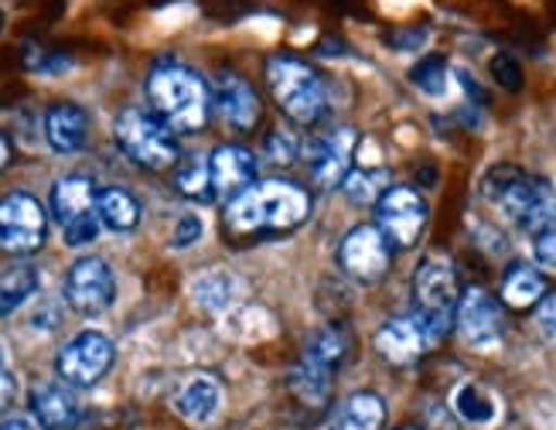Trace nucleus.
<instances>
[{"mask_svg": "<svg viewBox=\"0 0 556 430\" xmlns=\"http://www.w3.org/2000/svg\"><path fill=\"white\" fill-rule=\"evenodd\" d=\"M311 215V195L294 181H260L236 195L226 208V229L232 236L290 232Z\"/></svg>", "mask_w": 556, "mask_h": 430, "instance_id": "f257e3e1", "label": "nucleus"}, {"mask_svg": "<svg viewBox=\"0 0 556 430\" xmlns=\"http://www.w3.org/2000/svg\"><path fill=\"white\" fill-rule=\"evenodd\" d=\"M154 113L178 134H199L208 124V86L199 72L178 62H157L148 79Z\"/></svg>", "mask_w": 556, "mask_h": 430, "instance_id": "f03ea898", "label": "nucleus"}, {"mask_svg": "<svg viewBox=\"0 0 556 430\" xmlns=\"http://www.w3.org/2000/svg\"><path fill=\"white\" fill-rule=\"evenodd\" d=\"M267 86L274 92L283 116L298 127L318 124L325 113V83L304 59L298 55H270L267 59Z\"/></svg>", "mask_w": 556, "mask_h": 430, "instance_id": "7ed1b4c3", "label": "nucleus"}, {"mask_svg": "<svg viewBox=\"0 0 556 430\" xmlns=\"http://www.w3.org/2000/svg\"><path fill=\"white\" fill-rule=\"evenodd\" d=\"M113 137H116V148L134 164L148 167V172H164V167H172L178 161L175 130L167 127L157 113H148L140 106H130L116 116Z\"/></svg>", "mask_w": 556, "mask_h": 430, "instance_id": "20e7f679", "label": "nucleus"}, {"mask_svg": "<svg viewBox=\"0 0 556 430\" xmlns=\"http://www.w3.org/2000/svg\"><path fill=\"white\" fill-rule=\"evenodd\" d=\"M414 298H417V315L430 328L433 339L454 325V311L462 301V287H457V274L444 256H427L414 274Z\"/></svg>", "mask_w": 556, "mask_h": 430, "instance_id": "39448f33", "label": "nucleus"}, {"mask_svg": "<svg viewBox=\"0 0 556 430\" xmlns=\"http://www.w3.org/2000/svg\"><path fill=\"white\" fill-rule=\"evenodd\" d=\"M427 212H430L427 199L417 188L393 185V188H386L376 202V226L390 239V246L409 250L427 226Z\"/></svg>", "mask_w": 556, "mask_h": 430, "instance_id": "423d86ee", "label": "nucleus"}, {"mask_svg": "<svg viewBox=\"0 0 556 430\" xmlns=\"http://www.w3.org/2000/svg\"><path fill=\"white\" fill-rule=\"evenodd\" d=\"M540 191H543V181L529 178L516 164H495L485 172V178H481V199L519 226H526Z\"/></svg>", "mask_w": 556, "mask_h": 430, "instance_id": "0eeeda50", "label": "nucleus"}, {"mask_svg": "<svg viewBox=\"0 0 556 430\" xmlns=\"http://www.w3.org/2000/svg\"><path fill=\"white\" fill-rule=\"evenodd\" d=\"M48 215L41 202L28 191H11L0 199V250L8 253H35L45 246Z\"/></svg>", "mask_w": 556, "mask_h": 430, "instance_id": "6e6552de", "label": "nucleus"}, {"mask_svg": "<svg viewBox=\"0 0 556 430\" xmlns=\"http://www.w3.org/2000/svg\"><path fill=\"white\" fill-rule=\"evenodd\" d=\"M393 263V246L379 226H355L338 246V267L358 283H379Z\"/></svg>", "mask_w": 556, "mask_h": 430, "instance_id": "1a4fd4ad", "label": "nucleus"}, {"mask_svg": "<svg viewBox=\"0 0 556 430\" xmlns=\"http://www.w3.org/2000/svg\"><path fill=\"white\" fill-rule=\"evenodd\" d=\"M113 358L116 349L103 331H79L59 352L55 369L68 387H96L113 369Z\"/></svg>", "mask_w": 556, "mask_h": 430, "instance_id": "9d476101", "label": "nucleus"}, {"mask_svg": "<svg viewBox=\"0 0 556 430\" xmlns=\"http://www.w3.org/2000/svg\"><path fill=\"white\" fill-rule=\"evenodd\" d=\"M116 298V277L103 256H83L65 274V301L86 318L103 315Z\"/></svg>", "mask_w": 556, "mask_h": 430, "instance_id": "9b49d317", "label": "nucleus"}, {"mask_svg": "<svg viewBox=\"0 0 556 430\" xmlns=\"http://www.w3.org/2000/svg\"><path fill=\"white\" fill-rule=\"evenodd\" d=\"M454 325L462 342L471 349H495L502 342L505 318H502V304L485 291V287H468L457 301L454 311Z\"/></svg>", "mask_w": 556, "mask_h": 430, "instance_id": "f8f14e48", "label": "nucleus"}, {"mask_svg": "<svg viewBox=\"0 0 556 430\" xmlns=\"http://www.w3.org/2000/svg\"><path fill=\"white\" fill-rule=\"evenodd\" d=\"M433 342L438 339L430 334V328L424 325V318L417 315V311L406 318H390L376 334L379 355L393 366H414Z\"/></svg>", "mask_w": 556, "mask_h": 430, "instance_id": "ddd939ff", "label": "nucleus"}, {"mask_svg": "<svg viewBox=\"0 0 556 430\" xmlns=\"http://www.w3.org/2000/svg\"><path fill=\"white\" fill-rule=\"evenodd\" d=\"M208 175H212L215 199L232 202L256 181V157L253 151L239 148V143H223V148H215L208 157Z\"/></svg>", "mask_w": 556, "mask_h": 430, "instance_id": "4468645a", "label": "nucleus"}, {"mask_svg": "<svg viewBox=\"0 0 556 430\" xmlns=\"http://www.w3.org/2000/svg\"><path fill=\"white\" fill-rule=\"evenodd\" d=\"M215 106H219L223 119L236 130H253L260 124V100L253 86L243 76H232V72H223L215 79Z\"/></svg>", "mask_w": 556, "mask_h": 430, "instance_id": "2eb2a0df", "label": "nucleus"}, {"mask_svg": "<svg viewBox=\"0 0 556 430\" xmlns=\"http://www.w3.org/2000/svg\"><path fill=\"white\" fill-rule=\"evenodd\" d=\"M352 148H355V134L352 130H334L331 137L314 143L311 154V178L321 188H334L349 178V164H352Z\"/></svg>", "mask_w": 556, "mask_h": 430, "instance_id": "dca6fc26", "label": "nucleus"}, {"mask_svg": "<svg viewBox=\"0 0 556 430\" xmlns=\"http://www.w3.org/2000/svg\"><path fill=\"white\" fill-rule=\"evenodd\" d=\"M89 137V116L76 103H55L45 113V140L59 154H76L86 148Z\"/></svg>", "mask_w": 556, "mask_h": 430, "instance_id": "f3484780", "label": "nucleus"}, {"mask_svg": "<svg viewBox=\"0 0 556 430\" xmlns=\"http://www.w3.org/2000/svg\"><path fill=\"white\" fill-rule=\"evenodd\" d=\"M96 202H100V191L83 175L59 178L52 188V215L62 223V229L76 219H86V215H96Z\"/></svg>", "mask_w": 556, "mask_h": 430, "instance_id": "a211bd4d", "label": "nucleus"}, {"mask_svg": "<svg viewBox=\"0 0 556 430\" xmlns=\"http://www.w3.org/2000/svg\"><path fill=\"white\" fill-rule=\"evenodd\" d=\"M219 406H223V387H219V379L215 376H191L185 387L178 390L175 396V410L178 417H185L188 423H208L215 414H219Z\"/></svg>", "mask_w": 556, "mask_h": 430, "instance_id": "6ab92c4d", "label": "nucleus"}, {"mask_svg": "<svg viewBox=\"0 0 556 430\" xmlns=\"http://www.w3.org/2000/svg\"><path fill=\"white\" fill-rule=\"evenodd\" d=\"M31 417L41 430H72L83 420V410L65 387H38L31 393Z\"/></svg>", "mask_w": 556, "mask_h": 430, "instance_id": "aec40b11", "label": "nucleus"}, {"mask_svg": "<svg viewBox=\"0 0 556 430\" xmlns=\"http://www.w3.org/2000/svg\"><path fill=\"white\" fill-rule=\"evenodd\" d=\"M331 376H334L331 369L314 366V363H307V358H301V363L290 369L287 387H290V393L298 396L301 406H307V410H314L321 417L328 410V403H331Z\"/></svg>", "mask_w": 556, "mask_h": 430, "instance_id": "412c9836", "label": "nucleus"}, {"mask_svg": "<svg viewBox=\"0 0 556 430\" xmlns=\"http://www.w3.org/2000/svg\"><path fill=\"white\" fill-rule=\"evenodd\" d=\"M546 298V277L529 267V263H513L502 277V304L513 311H529Z\"/></svg>", "mask_w": 556, "mask_h": 430, "instance_id": "4be33fe9", "label": "nucleus"}, {"mask_svg": "<svg viewBox=\"0 0 556 430\" xmlns=\"http://www.w3.org/2000/svg\"><path fill=\"white\" fill-rule=\"evenodd\" d=\"M386 427V403L379 393H352L331 420V430H382Z\"/></svg>", "mask_w": 556, "mask_h": 430, "instance_id": "5701e85b", "label": "nucleus"}, {"mask_svg": "<svg viewBox=\"0 0 556 430\" xmlns=\"http://www.w3.org/2000/svg\"><path fill=\"white\" fill-rule=\"evenodd\" d=\"M96 212H100V223L113 232H130L140 223V202L130 195L127 188H116V185L100 191Z\"/></svg>", "mask_w": 556, "mask_h": 430, "instance_id": "b1692460", "label": "nucleus"}, {"mask_svg": "<svg viewBox=\"0 0 556 430\" xmlns=\"http://www.w3.org/2000/svg\"><path fill=\"white\" fill-rule=\"evenodd\" d=\"M454 414L471 427H489L498 417V403L485 387H478V382H462V387L454 390Z\"/></svg>", "mask_w": 556, "mask_h": 430, "instance_id": "393cba45", "label": "nucleus"}, {"mask_svg": "<svg viewBox=\"0 0 556 430\" xmlns=\"http://www.w3.org/2000/svg\"><path fill=\"white\" fill-rule=\"evenodd\" d=\"M349 352H352V334L345 328H321L311 339V345L304 349V358L314 366H325L334 372L349 358Z\"/></svg>", "mask_w": 556, "mask_h": 430, "instance_id": "a878e982", "label": "nucleus"}, {"mask_svg": "<svg viewBox=\"0 0 556 430\" xmlns=\"http://www.w3.org/2000/svg\"><path fill=\"white\" fill-rule=\"evenodd\" d=\"M191 298L205 311H226L236 301V280L226 270H205L191 283Z\"/></svg>", "mask_w": 556, "mask_h": 430, "instance_id": "bb28decb", "label": "nucleus"}, {"mask_svg": "<svg viewBox=\"0 0 556 430\" xmlns=\"http://www.w3.org/2000/svg\"><path fill=\"white\" fill-rule=\"evenodd\" d=\"M38 270L35 267H11L0 274V315H14V311L35 298L38 291Z\"/></svg>", "mask_w": 556, "mask_h": 430, "instance_id": "cd10ccee", "label": "nucleus"}, {"mask_svg": "<svg viewBox=\"0 0 556 430\" xmlns=\"http://www.w3.org/2000/svg\"><path fill=\"white\" fill-rule=\"evenodd\" d=\"M409 83H414L424 96H430V100H438V96H444L451 86V68L441 55H427L409 68Z\"/></svg>", "mask_w": 556, "mask_h": 430, "instance_id": "c85d7f7f", "label": "nucleus"}, {"mask_svg": "<svg viewBox=\"0 0 556 430\" xmlns=\"http://www.w3.org/2000/svg\"><path fill=\"white\" fill-rule=\"evenodd\" d=\"M175 185L185 199L191 202H215V188H212V175H208V161H188L178 167Z\"/></svg>", "mask_w": 556, "mask_h": 430, "instance_id": "c756f323", "label": "nucleus"}, {"mask_svg": "<svg viewBox=\"0 0 556 430\" xmlns=\"http://www.w3.org/2000/svg\"><path fill=\"white\" fill-rule=\"evenodd\" d=\"M342 185H345V195L355 205H369V202H379L386 175L382 172H376V175L372 172H349V178Z\"/></svg>", "mask_w": 556, "mask_h": 430, "instance_id": "7c9ffc66", "label": "nucleus"}, {"mask_svg": "<svg viewBox=\"0 0 556 430\" xmlns=\"http://www.w3.org/2000/svg\"><path fill=\"white\" fill-rule=\"evenodd\" d=\"M489 72H492V79H495L502 89H509V92H519V89H522V65H519L516 55H509V52L492 55Z\"/></svg>", "mask_w": 556, "mask_h": 430, "instance_id": "2f4dec72", "label": "nucleus"}, {"mask_svg": "<svg viewBox=\"0 0 556 430\" xmlns=\"http://www.w3.org/2000/svg\"><path fill=\"white\" fill-rule=\"evenodd\" d=\"M62 232H65V246H72V250L89 246L92 239L100 236V212H96V215H86V219H76L72 226H65Z\"/></svg>", "mask_w": 556, "mask_h": 430, "instance_id": "473e14b6", "label": "nucleus"}, {"mask_svg": "<svg viewBox=\"0 0 556 430\" xmlns=\"http://www.w3.org/2000/svg\"><path fill=\"white\" fill-rule=\"evenodd\" d=\"M202 239V219L199 215H181L175 223V232H172V246L175 250H188L191 243H199Z\"/></svg>", "mask_w": 556, "mask_h": 430, "instance_id": "72a5a7b5", "label": "nucleus"}, {"mask_svg": "<svg viewBox=\"0 0 556 430\" xmlns=\"http://www.w3.org/2000/svg\"><path fill=\"white\" fill-rule=\"evenodd\" d=\"M533 256H536L540 267H553V270H556V229H549V232H540V236H536Z\"/></svg>", "mask_w": 556, "mask_h": 430, "instance_id": "f704fd0d", "label": "nucleus"}, {"mask_svg": "<svg viewBox=\"0 0 556 430\" xmlns=\"http://www.w3.org/2000/svg\"><path fill=\"white\" fill-rule=\"evenodd\" d=\"M536 325L543 334H549V339H556V291L546 294L540 304H536Z\"/></svg>", "mask_w": 556, "mask_h": 430, "instance_id": "c9c22d12", "label": "nucleus"}, {"mask_svg": "<svg viewBox=\"0 0 556 430\" xmlns=\"http://www.w3.org/2000/svg\"><path fill=\"white\" fill-rule=\"evenodd\" d=\"M267 148H270V154H274V161H277V164H290V157H294V151H298V148H294V140H287V143H283V137H280V134H274V137H270Z\"/></svg>", "mask_w": 556, "mask_h": 430, "instance_id": "e433bc0d", "label": "nucleus"}, {"mask_svg": "<svg viewBox=\"0 0 556 430\" xmlns=\"http://www.w3.org/2000/svg\"><path fill=\"white\" fill-rule=\"evenodd\" d=\"M427 41V31L424 28H417V31H400V35H393V45L396 48H417V45H424Z\"/></svg>", "mask_w": 556, "mask_h": 430, "instance_id": "4c0bfd02", "label": "nucleus"}, {"mask_svg": "<svg viewBox=\"0 0 556 430\" xmlns=\"http://www.w3.org/2000/svg\"><path fill=\"white\" fill-rule=\"evenodd\" d=\"M11 400H14V379L4 369H0V410H4Z\"/></svg>", "mask_w": 556, "mask_h": 430, "instance_id": "58836bf2", "label": "nucleus"}, {"mask_svg": "<svg viewBox=\"0 0 556 430\" xmlns=\"http://www.w3.org/2000/svg\"><path fill=\"white\" fill-rule=\"evenodd\" d=\"M0 430H31V420L28 417H8V420H0Z\"/></svg>", "mask_w": 556, "mask_h": 430, "instance_id": "ea45409f", "label": "nucleus"}, {"mask_svg": "<svg viewBox=\"0 0 556 430\" xmlns=\"http://www.w3.org/2000/svg\"><path fill=\"white\" fill-rule=\"evenodd\" d=\"M11 154H14V151H11V140H8L4 134H0V172H4V167L11 164Z\"/></svg>", "mask_w": 556, "mask_h": 430, "instance_id": "a19ab883", "label": "nucleus"}, {"mask_svg": "<svg viewBox=\"0 0 556 430\" xmlns=\"http://www.w3.org/2000/svg\"><path fill=\"white\" fill-rule=\"evenodd\" d=\"M0 31H4V11H0Z\"/></svg>", "mask_w": 556, "mask_h": 430, "instance_id": "79ce46f5", "label": "nucleus"}, {"mask_svg": "<svg viewBox=\"0 0 556 430\" xmlns=\"http://www.w3.org/2000/svg\"><path fill=\"white\" fill-rule=\"evenodd\" d=\"M0 369H4V349H0Z\"/></svg>", "mask_w": 556, "mask_h": 430, "instance_id": "37998d69", "label": "nucleus"}, {"mask_svg": "<svg viewBox=\"0 0 556 430\" xmlns=\"http://www.w3.org/2000/svg\"><path fill=\"white\" fill-rule=\"evenodd\" d=\"M403 430H420V427H403Z\"/></svg>", "mask_w": 556, "mask_h": 430, "instance_id": "c03bdc74", "label": "nucleus"}]
</instances>
